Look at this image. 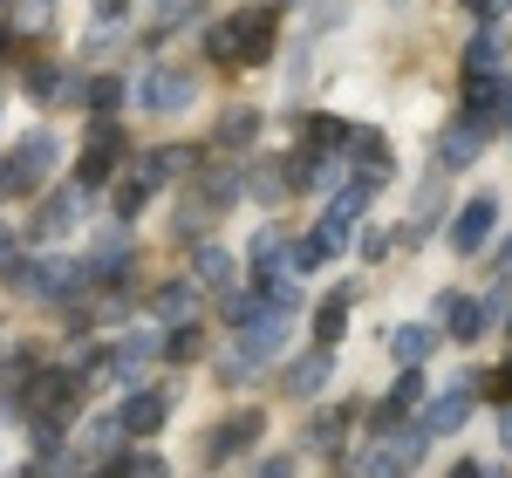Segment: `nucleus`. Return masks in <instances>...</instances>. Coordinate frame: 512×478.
Returning a JSON list of instances; mask_svg holds the SVG:
<instances>
[{
  "mask_svg": "<svg viewBox=\"0 0 512 478\" xmlns=\"http://www.w3.org/2000/svg\"><path fill=\"white\" fill-rule=\"evenodd\" d=\"M478 472H485V465H458V472H451V478H478Z\"/></svg>",
  "mask_w": 512,
  "mask_h": 478,
  "instance_id": "38",
  "label": "nucleus"
},
{
  "mask_svg": "<svg viewBox=\"0 0 512 478\" xmlns=\"http://www.w3.org/2000/svg\"><path fill=\"white\" fill-rule=\"evenodd\" d=\"M492 397L512 403V362H499V369H492Z\"/></svg>",
  "mask_w": 512,
  "mask_h": 478,
  "instance_id": "35",
  "label": "nucleus"
},
{
  "mask_svg": "<svg viewBox=\"0 0 512 478\" xmlns=\"http://www.w3.org/2000/svg\"><path fill=\"white\" fill-rule=\"evenodd\" d=\"M89 451H96V458H103V451H110V458H117V451H123V424H117V410H110V417H96V424H89Z\"/></svg>",
  "mask_w": 512,
  "mask_h": 478,
  "instance_id": "28",
  "label": "nucleus"
},
{
  "mask_svg": "<svg viewBox=\"0 0 512 478\" xmlns=\"http://www.w3.org/2000/svg\"><path fill=\"white\" fill-rule=\"evenodd\" d=\"M253 478H294V458L287 451H267V458H253Z\"/></svg>",
  "mask_w": 512,
  "mask_h": 478,
  "instance_id": "32",
  "label": "nucleus"
},
{
  "mask_svg": "<svg viewBox=\"0 0 512 478\" xmlns=\"http://www.w3.org/2000/svg\"><path fill=\"white\" fill-rule=\"evenodd\" d=\"M396 239L383 233V226H362V233H355V253H362V260H369V267H376V260H383V253H390Z\"/></svg>",
  "mask_w": 512,
  "mask_h": 478,
  "instance_id": "31",
  "label": "nucleus"
},
{
  "mask_svg": "<svg viewBox=\"0 0 512 478\" xmlns=\"http://www.w3.org/2000/svg\"><path fill=\"white\" fill-rule=\"evenodd\" d=\"M492 226H499V199H492V192H472V199L458 205V219H451V246L472 260V253L492 246Z\"/></svg>",
  "mask_w": 512,
  "mask_h": 478,
  "instance_id": "7",
  "label": "nucleus"
},
{
  "mask_svg": "<svg viewBox=\"0 0 512 478\" xmlns=\"http://www.w3.org/2000/svg\"><path fill=\"white\" fill-rule=\"evenodd\" d=\"M280 342H287V315L260 308L246 328H233V362H246V369H267V362L280 356Z\"/></svg>",
  "mask_w": 512,
  "mask_h": 478,
  "instance_id": "5",
  "label": "nucleus"
},
{
  "mask_svg": "<svg viewBox=\"0 0 512 478\" xmlns=\"http://www.w3.org/2000/svg\"><path fill=\"white\" fill-rule=\"evenodd\" d=\"M342 21H349V0H321L315 28H342Z\"/></svg>",
  "mask_w": 512,
  "mask_h": 478,
  "instance_id": "33",
  "label": "nucleus"
},
{
  "mask_svg": "<svg viewBox=\"0 0 512 478\" xmlns=\"http://www.w3.org/2000/svg\"><path fill=\"white\" fill-rule=\"evenodd\" d=\"M185 164H198L192 144H164V151H144V158H137V178H144V185L158 192L164 178H185Z\"/></svg>",
  "mask_w": 512,
  "mask_h": 478,
  "instance_id": "16",
  "label": "nucleus"
},
{
  "mask_svg": "<svg viewBox=\"0 0 512 478\" xmlns=\"http://www.w3.org/2000/svg\"><path fill=\"white\" fill-rule=\"evenodd\" d=\"M506 328H512V321H506Z\"/></svg>",
  "mask_w": 512,
  "mask_h": 478,
  "instance_id": "44",
  "label": "nucleus"
},
{
  "mask_svg": "<svg viewBox=\"0 0 512 478\" xmlns=\"http://www.w3.org/2000/svg\"><path fill=\"white\" fill-rule=\"evenodd\" d=\"M472 410H478V376H458L444 397H431L417 410V431H424V438H451V431H465Z\"/></svg>",
  "mask_w": 512,
  "mask_h": 478,
  "instance_id": "4",
  "label": "nucleus"
},
{
  "mask_svg": "<svg viewBox=\"0 0 512 478\" xmlns=\"http://www.w3.org/2000/svg\"><path fill=\"white\" fill-rule=\"evenodd\" d=\"M492 130H506V117H472V110H465L458 123H444V130L431 137L437 178H444V171H472V164H478V151L492 144Z\"/></svg>",
  "mask_w": 512,
  "mask_h": 478,
  "instance_id": "3",
  "label": "nucleus"
},
{
  "mask_svg": "<svg viewBox=\"0 0 512 478\" xmlns=\"http://www.w3.org/2000/svg\"><path fill=\"white\" fill-rule=\"evenodd\" d=\"M465 14H478V21H499V0H465Z\"/></svg>",
  "mask_w": 512,
  "mask_h": 478,
  "instance_id": "36",
  "label": "nucleus"
},
{
  "mask_svg": "<svg viewBox=\"0 0 512 478\" xmlns=\"http://www.w3.org/2000/svg\"><path fill=\"white\" fill-rule=\"evenodd\" d=\"M465 76H499V35H472V48H465Z\"/></svg>",
  "mask_w": 512,
  "mask_h": 478,
  "instance_id": "23",
  "label": "nucleus"
},
{
  "mask_svg": "<svg viewBox=\"0 0 512 478\" xmlns=\"http://www.w3.org/2000/svg\"><path fill=\"white\" fill-rule=\"evenodd\" d=\"M55 158H62V144H55V130H28L7 158H0V199H28L41 178L55 171Z\"/></svg>",
  "mask_w": 512,
  "mask_h": 478,
  "instance_id": "2",
  "label": "nucleus"
},
{
  "mask_svg": "<svg viewBox=\"0 0 512 478\" xmlns=\"http://www.w3.org/2000/svg\"><path fill=\"white\" fill-rule=\"evenodd\" d=\"M437 315H444V335H451V342H478V335H485L478 301H472V294H458V287H444V294H437Z\"/></svg>",
  "mask_w": 512,
  "mask_h": 478,
  "instance_id": "14",
  "label": "nucleus"
},
{
  "mask_svg": "<svg viewBox=\"0 0 512 478\" xmlns=\"http://www.w3.org/2000/svg\"><path fill=\"white\" fill-rule=\"evenodd\" d=\"M260 424H267L260 410H233L226 424H212V431H205V458H212V465H226V458H239L246 444L260 438Z\"/></svg>",
  "mask_w": 512,
  "mask_h": 478,
  "instance_id": "10",
  "label": "nucleus"
},
{
  "mask_svg": "<svg viewBox=\"0 0 512 478\" xmlns=\"http://www.w3.org/2000/svg\"><path fill=\"white\" fill-rule=\"evenodd\" d=\"M349 130H355L349 117H328L321 110V117H308V151H349Z\"/></svg>",
  "mask_w": 512,
  "mask_h": 478,
  "instance_id": "20",
  "label": "nucleus"
},
{
  "mask_svg": "<svg viewBox=\"0 0 512 478\" xmlns=\"http://www.w3.org/2000/svg\"><path fill=\"white\" fill-rule=\"evenodd\" d=\"M192 96H198V76H192V69H171V62H158L151 76L137 82V103H144L151 117H171V110H185Z\"/></svg>",
  "mask_w": 512,
  "mask_h": 478,
  "instance_id": "6",
  "label": "nucleus"
},
{
  "mask_svg": "<svg viewBox=\"0 0 512 478\" xmlns=\"http://www.w3.org/2000/svg\"><path fill=\"white\" fill-rule=\"evenodd\" d=\"M274 35H280V7H233L226 21L205 28V55L226 69H260L274 62Z\"/></svg>",
  "mask_w": 512,
  "mask_h": 478,
  "instance_id": "1",
  "label": "nucleus"
},
{
  "mask_svg": "<svg viewBox=\"0 0 512 478\" xmlns=\"http://www.w3.org/2000/svg\"><path fill=\"white\" fill-rule=\"evenodd\" d=\"M192 280H198V287H212V294H233V287H239V260L226 253V246L198 239V246H192Z\"/></svg>",
  "mask_w": 512,
  "mask_h": 478,
  "instance_id": "12",
  "label": "nucleus"
},
{
  "mask_svg": "<svg viewBox=\"0 0 512 478\" xmlns=\"http://www.w3.org/2000/svg\"><path fill=\"white\" fill-rule=\"evenodd\" d=\"M328 376H335V349H308V356H294L287 369H280V390L301 403H315L321 390H328Z\"/></svg>",
  "mask_w": 512,
  "mask_h": 478,
  "instance_id": "9",
  "label": "nucleus"
},
{
  "mask_svg": "<svg viewBox=\"0 0 512 478\" xmlns=\"http://www.w3.org/2000/svg\"><path fill=\"white\" fill-rule=\"evenodd\" d=\"M198 349H205V328H198V321H185V328L164 335V362H192Z\"/></svg>",
  "mask_w": 512,
  "mask_h": 478,
  "instance_id": "22",
  "label": "nucleus"
},
{
  "mask_svg": "<svg viewBox=\"0 0 512 478\" xmlns=\"http://www.w3.org/2000/svg\"><path fill=\"white\" fill-rule=\"evenodd\" d=\"M506 137H512V110H506Z\"/></svg>",
  "mask_w": 512,
  "mask_h": 478,
  "instance_id": "41",
  "label": "nucleus"
},
{
  "mask_svg": "<svg viewBox=\"0 0 512 478\" xmlns=\"http://www.w3.org/2000/svg\"><path fill=\"white\" fill-rule=\"evenodd\" d=\"M76 212H82V192H76V185H62L55 199H41L28 239H62V233H76Z\"/></svg>",
  "mask_w": 512,
  "mask_h": 478,
  "instance_id": "13",
  "label": "nucleus"
},
{
  "mask_svg": "<svg viewBox=\"0 0 512 478\" xmlns=\"http://www.w3.org/2000/svg\"><path fill=\"white\" fill-rule=\"evenodd\" d=\"M164 417H171V390H158V383H144V390H130L117 403L123 438H151V431H164Z\"/></svg>",
  "mask_w": 512,
  "mask_h": 478,
  "instance_id": "8",
  "label": "nucleus"
},
{
  "mask_svg": "<svg viewBox=\"0 0 512 478\" xmlns=\"http://www.w3.org/2000/svg\"><path fill=\"white\" fill-rule=\"evenodd\" d=\"M342 328H349V301H321L315 308V349H335Z\"/></svg>",
  "mask_w": 512,
  "mask_h": 478,
  "instance_id": "21",
  "label": "nucleus"
},
{
  "mask_svg": "<svg viewBox=\"0 0 512 478\" xmlns=\"http://www.w3.org/2000/svg\"><path fill=\"white\" fill-rule=\"evenodd\" d=\"M499 444L512 451V403H506V417H499Z\"/></svg>",
  "mask_w": 512,
  "mask_h": 478,
  "instance_id": "37",
  "label": "nucleus"
},
{
  "mask_svg": "<svg viewBox=\"0 0 512 478\" xmlns=\"http://www.w3.org/2000/svg\"><path fill=\"white\" fill-rule=\"evenodd\" d=\"M192 301H198V294H192V280H164L158 294H151V315L171 321V328H185V321H192Z\"/></svg>",
  "mask_w": 512,
  "mask_h": 478,
  "instance_id": "17",
  "label": "nucleus"
},
{
  "mask_svg": "<svg viewBox=\"0 0 512 478\" xmlns=\"http://www.w3.org/2000/svg\"><path fill=\"white\" fill-rule=\"evenodd\" d=\"M478 315H485V328H499V321H512V280H499L485 301H478Z\"/></svg>",
  "mask_w": 512,
  "mask_h": 478,
  "instance_id": "29",
  "label": "nucleus"
},
{
  "mask_svg": "<svg viewBox=\"0 0 512 478\" xmlns=\"http://www.w3.org/2000/svg\"><path fill=\"white\" fill-rule=\"evenodd\" d=\"M349 417H355V403H335V410L308 417V451H315V458H335V451L349 444Z\"/></svg>",
  "mask_w": 512,
  "mask_h": 478,
  "instance_id": "15",
  "label": "nucleus"
},
{
  "mask_svg": "<svg viewBox=\"0 0 512 478\" xmlns=\"http://www.w3.org/2000/svg\"><path fill=\"white\" fill-rule=\"evenodd\" d=\"M437 321H403V328H390V356H396V369H424V362L437 356Z\"/></svg>",
  "mask_w": 512,
  "mask_h": 478,
  "instance_id": "11",
  "label": "nucleus"
},
{
  "mask_svg": "<svg viewBox=\"0 0 512 478\" xmlns=\"http://www.w3.org/2000/svg\"><path fill=\"white\" fill-rule=\"evenodd\" d=\"M274 171H280V164H253V171H246V192H253L260 205H280V199H287V185H280Z\"/></svg>",
  "mask_w": 512,
  "mask_h": 478,
  "instance_id": "25",
  "label": "nucleus"
},
{
  "mask_svg": "<svg viewBox=\"0 0 512 478\" xmlns=\"http://www.w3.org/2000/svg\"><path fill=\"white\" fill-rule=\"evenodd\" d=\"M349 158L362 164V171H396V158H390V137H383V130H362V123L349 130Z\"/></svg>",
  "mask_w": 512,
  "mask_h": 478,
  "instance_id": "19",
  "label": "nucleus"
},
{
  "mask_svg": "<svg viewBox=\"0 0 512 478\" xmlns=\"http://www.w3.org/2000/svg\"><path fill=\"white\" fill-rule=\"evenodd\" d=\"M110 472H117V478H171V465L144 451V458H123V465H110Z\"/></svg>",
  "mask_w": 512,
  "mask_h": 478,
  "instance_id": "30",
  "label": "nucleus"
},
{
  "mask_svg": "<svg viewBox=\"0 0 512 478\" xmlns=\"http://www.w3.org/2000/svg\"><path fill=\"white\" fill-rule=\"evenodd\" d=\"M123 14H130V0H96V28H117Z\"/></svg>",
  "mask_w": 512,
  "mask_h": 478,
  "instance_id": "34",
  "label": "nucleus"
},
{
  "mask_svg": "<svg viewBox=\"0 0 512 478\" xmlns=\"http://www.w3.org/2000/svg\"><path fill=\"white\" fill-rule=\"evenodd\" d=\"M151 7H171V14H178V7H192V0H151Z\"/></svg>",
  "mask_w": 512,
  "mask_h": 478,
  "instance_id": "39",
  "label": "nucleus"
},
{
  "mask_svg": "<svg viewBox=\"0 0 512 478\" xmlns=\"http://www.w3.org/2000/svg\"><path fill=\"white\" fill-rule=\"evenodd\" d=\"M7 48H14V35H7V21H0V55H7Z\"/></svg>",
  "mask_w": 512,
  "mask_h": 478,
  "instance_id": "40",
  "label": "nucleus"
},
{
  "mask_svg": "<svg viewBox=\"0 0 512 478\" xmlns=\"http://www.w3.org/2000/svg\"><path fill=\"white\" fill-rule=\"evenodd\" d=\"M274 7H280V0H274Z\"/></svg>",
  "mask_w": 512,
  "mask_h": 478,
  "instance_id": "43",
  "label": "nucleus"
},
{
  "mask_svg": "<svg viewBox=\"0 0 512 478\" xmlns=\"http://www.w3.org/2000/svg\"><path fill=\"white\" fill-rule=\"evenodd\" d=\"M117 103H123V82L117 76H96V82H89V117H117Z\"/></svg>",
  "mask_w": 512,
  "mask_h": 478,
  "instance_id": "27",
  "label": "nucleus"
},
{
  "mask_svg": "<svg viewBox=\"0 0 512 478\" xmlns=\"http://www.w3.org/2000/svg\"><path fill=\"white\" fill-rule=\"evenodd\" d=\"M62 89H69V76H62L55 62H35V69H28V96H35V103H55Z\"/></svg>",
  "mask_w": 512,
  "mask_h": 478,
  "instance_id": "24",
  "label": "nucleus"
},
{
  "mask_svg": "<svg viewBox=\"0 0 512 478\" xmlns=\"http://www.w3.org/2000/svg\"><path fill=\"white\" fill-rule=\"evenodd\" d=\"M144 205H151V185H144V178H123L117 185V226H130Z\"/></svg>",
  "mask_w": 512,
  "mask_h": 478,
  "instance_id": "26",
  "label": "nucleus"
},
{
  "mask_svg": "<svg viewBox=\"0 0 512 478\" xmlns=\"http://www.w3.org/2000/svg\"><path fill=\"white\" fill-rule=\"evenodd\" d=\"M212 144H219V151H246V144H260V110H226L219 130H212Z\"/></svg>",
  "mask_w": 512,
  "mask_h": 478,
  "instance_id": "18",
  "label": "nucleus"
},
{
  "mask_svg": "<svg viewBox=\"0 0 512 478\" xmlns=\"http://www.w3.org/2000/svg\"><path fill=\"white\" fill-rule=\"evenodd\" d=\"M0 14H7V0H0Z\"/></svg>",
  "mask_w": 512,
  "mask_h": 478,
  "instance_id": "42",
  "label": "nucleus"
}]
</instances>
